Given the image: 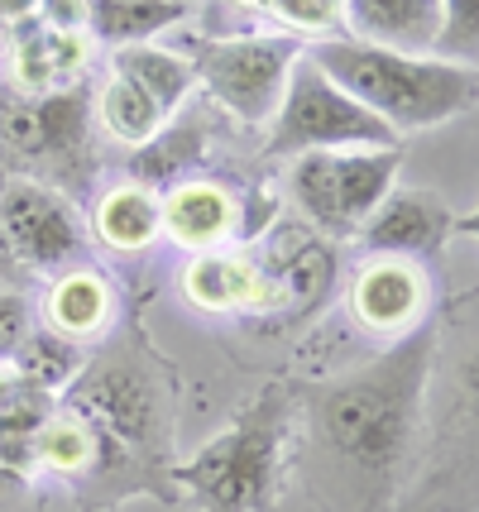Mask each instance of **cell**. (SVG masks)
Masks as SVG:
<instances>
[{
    "label": "cell",
    "instance_id": "obj_1",
    "mask_svg": "<svg viewBox=\"0 0 479 512\" xmlns=\"http://www.w3.org/2000/svg\"><path fill=\"white\" fill-rule=\"evenodd\" d=\"M432 355L436 321H427L302 398L297 450L321 512H398L417 465Z\"/></svg>",
    "mask_w": 479,
    "mask_h": 512
},
{
    "label": "cell",
    "instance_id": "obj_2",
    "mask_svg": "<svg viewBox=\"0 0 479 512\" xmlns=\"http://www.w3.org/2000/svg\"><path fill=\"white\" fill-rule=\"evenodd\" d=\"M297 398L288 383L259 388L192 460L173 465V493L197 512H274L293 469Z\"/></svg>",
    "mask_w": 479,
    "mask_h": 512
},
{
    "label": "cell",
    "instance_id": "obj_3",
    "mask_svg": "<svg viewBox=\"0 0 479 512\" xmlns=\"http://www.w3.org/2000/svg\"><path fill=\"white\" fill-rule=\"evenodd\" d=\"M307 58L336 82V87L360 101L374 120H384L398 134L441 130L460 115L475 111L479 72L475 63H446L432 53H393L360 39H321L307 48Z\"/></svg>",
    "mask_w": 479,
    "mask_h": 512
},
{
    "label": "cell",
    "instance_id": "obj_4",
    "mask_svg": "<svg viewBox=\"0 0 479 512\" xmlns=\"http://www.w3.org/2000/svg\"><path fill=\"white\" fill-rule=\"evenodd\" d=\"M398 512H475V326L436 321L417 465Z\"/></svg>",
    "mask_w": 479,
    "mask_h": 512
},
{
    "label": "cell",
    "instance_id": "obj_5",
    "mask_svg": "<svg viewBox=\"0 0 479 512\" xmlns=\"http://www.w3.org/2000/svg\"><path fill=\"white\" fill-rule=\"evenodd\" d=\"M77 412H87L120 450H130L149 474L173 484V402L154 350L139 331L115 335L111 345L92 355L77 379L63 388Z\"/></svg>",
    "mask_w": 479,
    "mask_h": 512
},
{
    "label": "cell",
    "instance_id": "obj_6",
    "mask_svg": "<svg viewBox=\"0 0 479 512\" xmlns=\"http://www.w3.org/2000/svg\"><path fill=\"white\" fill-rule=\"evenodd\" d=\"M341 149H398V134L384 120L350 101L307 53L293 63L288 87L278 96V111L269 115L264 154L297 158V154H341Z\"/></svg>",
    "mask_w": 479,
    "mask_h": 512
},
{
    "label": "cell",
    "instance_id": "obj_7",
    "mask_svg": "<svg viewBox=\"0 0 479 512\" xmlns=\"http://www.w3.org/2000/svg\"><path fill=\"white\" fill-rule=\"evenodd\" d=\"M302 58V44L288 34H211L192 53L197 87L240 125L264 130L288 87V72Z\"/></svg>",
    "mask_w": 479,
    "mask_h": 512
},
{
    "label": "cell",
    "instance_id": "obj_8",
    "mask_svg": "<svg viewBox=\"0 0 479 512\" xmlns=\"http://www.w3.org/2000/svg\"><path fill=\"white\" fill-rule=\"evenodd\" d=\"M0 144L39 168V182L68 197L92 173V87L24 96L0 115Z\"/></svg>",
    "mask_w": 479,
    "mask_h": 512
},
{
    "label": "cell",
    "instance_id": "obj_9",
    "mask_svg": "<svg viewBox=\"0 0 479 512\" xmlns=\"http://www.w3.org/2000/svg\"><path fill=\"white\" fill-rule=\"evenodd\" d=\"M0 230L29 273H68L87 254V221L72 197L29 173L0 178Z\"/></svg>",
    "mask_w": 479,
    "mask_h": 512
},
{
    "label": "cell",
    "instance_id": "obj_10",
    "mask_svg": "<svg viewBox=\"0 0 479 512\" xmlns=\"http://www.w3.org/2000/svg\"><path fill=\"white\" fill-rule=\"evenodd\" d=\"M350 321L360 331L379 335L384 345L422 331L432 321V273L417 259H384L374 254L350 278Z\"/></svg>",
    "mask_w": 479,
    "mask_h": 512
},
{
    "label": "cell",
    "instance_id": "obj_11",
    "mask_svg": "<svg viewBox=\"0 0 479 512\" xmlns=\"http://www.w3.org/2000/svg\"><path fill=\"white\" fill-rule=\"evenodd\" d=\"M456 230V211L451 201L432 192V187H388V197L365 216V225L355 230V245L369 259H432L446 249Z\"/></svg>",
    "mask_w": 479,
    "mask_h": 512
},
{
    "label": "cell",
    "instance_id": "obj_12",
    "mask_svg": "<svg viewBox=\"0 0 479 512\" xmlns=\"http://www.w3.org/2000/svg\"><path fill=\"white\" fill-rule=\"evenodd\" d=\"M159 235L183 254L230 249L240 240V192L216 178H183L159 192Z\"/></svg>",
    "mask_w": 479,
    "mask_h": 512
},
{
    "label": "cell",
    "instance_id": "obj_13",
    "mask_svg": "<svg viewBox=\"0 0 479 512\" xmlns=\"http://www.w3.org/2000/svg\"><path fill=\"white\" fill-rule=\"evenodd\" d=\"M96 44L87 34H58L44 24H29L15 44L5 48L10 58V82L24 96H53V91H68L87 82V67H92Z\"/></svg>",
    "mask_w": 479,
    "mask_h": 512
},
{
    "label": "cell",
    "instance_id": "obj_14",
    "mask_svg": "<svg viewBox=\"0 0 479 512\" xmlns=\"http://www.w3.org/2000/svg\"><path fill=\"white\" fill-rule=\"evenodd\" d=\"M115 316H120V292L101 268L77 264L68 273H58L44 297V326L72 345H92L101 335H111Z\"/></svg>",
    "mask_w": 479,
    "mask_h": 512
},
{
    "label": "cell",
    "instance_id": "obj_15",
    "mask_svg": "<svg viewBox=\"0 0 479 512\" xmlns=\"http://www.w3.org/2000/svg\"><path fill=\"white\" fill-rule=\"evenodd\" d=\"M441 0H345V39L393 53H432Z\"/></svg>",
    "mask_w": 479,
    "mask_h": 512
},
{
    "label": "cell",
    "instance_id": "obj_16",
    "mask_svg": "<svg viewBox=\"0 0 479 512\" xmlns=\"http://www.w3.org/2000/svg\"><path fill=\"white\" fill-rule=\"evenodd\" d=\"M183 297L206 316L254 312V297H259V259L240 245L192 254L183 268Z\"/></svg>",
    "mask_w": 479,
    "mask_h": 512
},
{
    "label": "cell",
    "instance_id": "obj_17",
    "mask_svg": "<svg viewBox=\"0 0 479 512\" xmlns=\"http://www.w3.org/2000/svg\"><path fill=\"white\" fill-rule=\"evenodd\" d=\"M398 187V149H341L331 154V197L341 240H355L365 216Z\"/></svg>",
    "mask_w": 479,
    "mask_h": 512
},
{
    "label": "cell",
    "instance_id": "obj_18",
    "mask_svg": "<svg viewBox=\"0 0 479 512\" xmlns=\"http://www.w3.org/2000/svg\"><path fill=\"white\" fill-rule=\"evenodd\" d=\"M206 154V125L197 115H173L149 144L130 149V182L135 187H149V192H168L173 182L197 178L192 168L202 163Z\"/></svg>",
    "mask_w": 479,
    "mask_h": 512
},
{
    "label": "cell",
    "instance_id": "obj_19",
    "mask_svg": "<svg viewBox=\"0 0 479 512\" xmlns=\"http://www.w3.org/2000/svg\"><path fill=\"white\" fill-rule=\"evenodd\" d=\"M92 235L96 245L111 254H144L159 240V192L135 187V182H115L92 201Z\"/></svg>",
    "mask_w": 479,
    "mask_h": 512
},
{
    "label": "cell",
    "instance_id": "obj_20",
    "mask_svg": "<svg viewBox=\"0 0 479 512\" xmlns=\"http://www.w3.org/2000/svg\"><path fill=\"white\" fill-rule=\"evenodd\" d=\"M187 15L192 10L183 0H87V39L101 48L154 44Z\"/></svg>",
    "mask_w": 479,
    "mask_h": 512
},
{
    "label": "cell",
    "instance_id": "obj_21",
    "mask_svg": "<svg viewBox=\"0 0 479 512\" xmlns=\"http://www.w3.org/2000/svg\"><path fill=\"white\" fill-rule=\"evenodd\" d=\"M111 72L125 77L130 87H139L163 115H178L187 106V96L197 87L192 58H183L178 48L159 44H135V48H111Z\"/></svg>",
    "mask_w": 479,
    "mask_h": 512
},
{
    "label": "cell",
    "instance_id": "obj_22",
    "mask_svg": "<svg viewBox=\"0 0 479 512\" xmlns=\"http://www.w3.org/2000/svg\"><path fill=\"white\" fill-rule=\"evenodd\" d=\"M92 115L101 120V130L111 134L115 144H125V149L149 144V139L173 120V115H163L139 87H130L125 77H115V72L101 82V91L92 96Z\"/></svg>",
    "mask_w": 479,
    "mask_h": 512
},
{
    "label": "cell",
    "instance_id": "obj_23",
    "mask_svg": "<svg viewBox=\"0 0 479 512\" xmlns=\"http://www.w3.org/2000/svg\"><path fill=\"white\" fill-rule=\"evenodd\" d=\"M5 364H10V374H15L24 388H39V393H63V388L77 379V369L87 364V355H82V345L63 340L58 331L34 326V331L20 340V350L5 359Z\"/></svg>",
    "mask_w": 479,
    "mask_h": 512
},
{
    "label": "cell",
    "instance_id": "obj_24",
    "mask_svg": "<svg viewBox=\"0 0 479 512\" xmlns=\"http://www.w3.org/2000/svg\"><path fill=\"white\" fill-rule=\"evenodd\" d=\"M264 15L317 44L345 34V0H264Z\"/></svg>",
    "mask_w": 479,
    "mask_h": 512
},
{
    "label": "cell",
    "instance_id": "obj_25",
    "mask_svg": "<svg viewBox=\"0 0 479 512\" xmlns=\"http://www.w3.org/2000/svg\"><path fill=\"white\" fill-rule=\"evenodd\" d=\"M475 53H479V0H441V29H436L432 58L475 63Z\"/></svg>",
    "mask_w": 479,
    "mask_h": 512
},
{
    "label": "cell",
    "instance_id": "obj_26",
    "mask_svg": "<svg viewBox=\"0 0 479 512\" xmlns=\"http://www.w3.org/2000/svg\"><path fill=\"white\" fill-rule=\"evenodd\" d=\"M34 331V307L24 288H0V364L20 350V340Z\"/></svg>",
    "mask_w": 479,
    "mask_h": 512
},
{
    "label": "cell",
    "instance_id": "obj_27",
    "mask_svg": "<svg viewBox=\"0 0 479 512\" xmlns=\"http://www.w3.org/2000/svg\"><path fill=\"white\" fill-rule=\"evenodd\" d=\"M39 24L58 34H87V0H39Z\"/></svg>",
    "mask_w": 479,
    "mask_h": 512
},
{
    "label": "cell",
    "instance_id": "obj_28",
    "mask_svg": "<svg viewBox=\"0 0 479 512\" xmlns=\"http://www.w3.org/2000/svg\"><path fill=\"white\" fill-rule=\"evenodd\" d=\"M29 24H39V0H0V53L15 44Z\"/></svg>",
    "mask_w": 479,
    "mask_h": 512
},
{
    "label": "cell",
    "instance_id": "obj_29",
    "mask_svg": "<svg viewBox=\"0 0 479 512\" xmlns=\"http://www.w3.org/2000/svg\"><path fill=\"white\" fill-rule=\"evenodd\" d=\"M24 278H29V268L15 259V249H10L5 230H0V288H24Z\"/></svg>",
    "mask_w": 479,
    "mask_h": 512
},
{
    "label": "cell",
    "instance_id": "obj_30",
    "mask_svg": "<svg viewBox=\"0 0 479 512\" xmlns=\"http://www.w3.org/2000/svg\"><path fill=\"white\" fill-rule=\"evenodd\" d=\"M15 388H20V379L10 374V364H0V407H5V402L15 398Z\"/></svg>",
    "mask_w": 479,
    "mask_h": 512
},
{
    "label": "cell",
    "instance_id": "obj_31",
    "mask_svg": "<svg viewBox=\"0 0 479 512\" xmlns=\"http://www.w3.org/2000/svg\"><path fill=\"white\" fill-rule=\"evenodd\" d=\"M10 479H15V474H5V469H0V498H5V489H10Z\"/></svg>",
    "mask_w": 479,
    "mask_h": 512
},
{
    "label": "cell",
    "instance_id": "obj_32",
    "mask_svg": "<svg viewBox=\"0 0 479 512\" xmlns=\"http://www.w3.org/2000/svg\"><path fill=\"white\" fill-rule=\"evenodd\" d=\"M183 5H187V10H192V0H183Z\"/></svg>",
    "mask_w": 479,
    "mask_h": 512
}]
</instances>
